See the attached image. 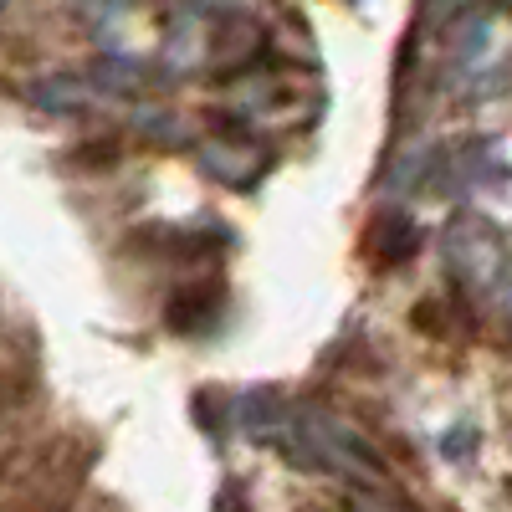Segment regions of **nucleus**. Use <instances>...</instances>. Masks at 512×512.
Listing matches in <instances>:
<instances>
[{
    "mask_svg": "<svg viewBox=\"0 0 512 512\" xmlns=\"http://www.w3.org/2000/svg\"><path fill=\"white\" fill-rule=\"evenodd\" d=\"M287 425V451H297L303 466H328V472H344V477H359V482H379L384 477V461L364 446V436L354 425H344L328 410H292L282 415Z\"/></svg>",
    "mask_w": 512,
    "mask_h": 512,
    "instance_id": "f257e3e1",
    "label": "nucleus"
},
{
    "mask_svg": "<svg viewBox=\"0 0 512 512\" xmlns=\"http://www.w3.org/2000/svg\"><path fill=\"white\" fill-rule=\"evenodd\" d=\"M210 313H216V297H210V287H190V292H180L175 303L164 308L169 328H195V323H205Z\"/></svg>",
    "mask_w": 512,
    "mask_h": 512,
    "instance_id": "f03ea898",
    "label": "nucleus"
},
{
    "mask_svg": "<svg viewBox=\"0 0 512 512\" xmlns=\"http://www.w3.org/2000/svg\"><path fill=\"white\" fill-rule=\"evenodd\" d=\"M415 241H420V231L405 226V221H379V226H374V251L384 256V262H400V256H410Z\"/></svg>",
    "mask_w": 512,
    "mask_h": 512,
    "instance_id": "7ed1b4c3",
    "label": "nucleus"
},
{
    "mask_svg": "<svg viewBox=\"0 0 512 512\" xmlns=\"http://www.w3.org/2000/svg\"><path fill=\"white\" fill-rule=\"evenodd\" d=\"M354 512H400V507H390V502H374V497H359V502H354Z\"/></svg>",
    "mask_w": 512,
    "mask_h": 512,
    "instance_id": "20e7f679",
    "label": "nucleus"
},
{
    "mask_svg": "<svg viewBox=\"0 0 512 512\" xmlns=\"http://www.w3.org/2000/svg\"><path fill=\"white\" fill-rule=\"evenodd\" d=\"M507 308H512V282H507Z\"/></svg>",
    "mask_w": 512,
    "mask_h": 512,
    "instance_id": "39448f33",
    "label": "nucleus"
}]
</instances>
